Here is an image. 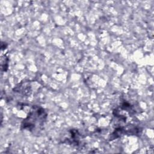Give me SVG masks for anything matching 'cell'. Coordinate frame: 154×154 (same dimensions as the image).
Listing matches in <instances>:
<instances>
[{
  "label": "cell",
  "mask_w": 154,
  "mask_h": 154,
  "mask_svg": "<svg viewBox=\"0 0 154 154\" xmlns=\"http://www.w3.org/2000/svg\"><path fill=\"white\" fill-rule=\"evenodd\" d=\"M46 117V114L44 109L39 108H37V109L34 108L31 110L29 114H28L27 118L24 120L22 126L24 128L28 127V129H29L31 126L34 128L37 124L38 125H42Z\"/></svg>",
  "instance_id": "obj_1"
}]
</instances>
